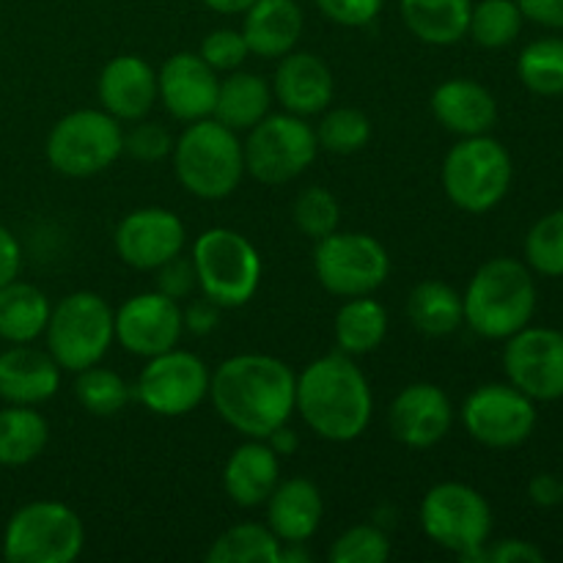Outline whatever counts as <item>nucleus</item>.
<instances>
[{
	"instance_id": "f257e3e1",
	"label": "nucleus",
	"mask_w": 563,
	"mask_h": 563,
	"mask_svg": "<svg viewBox=\"0 0 563 563\" xmlns=\"http://www.w3.org/2000/svg\"><path fill=\"white\" fill-rule=\"evenodd\" d=\"M209 399L218 416L242 438L267 440L295 416L297 374L280 357L242 352L214 368Z\"/></svg>"
},
{
	"instance_id": "f03ea898",
	"label": "nucleus",
	"mask_w": 563,
	"mask_h": 563,
	"mask_svg": "<svg viewBox=\"0 0 563 563\" xmlns=\"http://www.w3.org/2000/svg\"><path fill=\"white\" fill-rule=\"evenodd\" d=\"M295 410L317 438L330 443H352L372 423V385L352 355L330 352L297 374Z\"/></svg>"
},
{
	"instance_id": "7ed1b4c3",
	"label": "nucleus",
	"mask_w": 563,
	"mask_h": 563,
	"mask_svg": "<svg viewBox=\"0 0 563 563\" xmlns=\"http://www.w3.org/2000/svg\"><path fill=\"white\" fill-rule=\"evenodd\" d=\"M465 324L489 341H506L528 328L537 313V280L517 258L495 256L467 280L462 295Z\"/></svg>"
},
{
	"instance_id": "20e7f679",
	"label": "nucleus",
	"mask_w": 563,
	"mask_h": 563,
	"mask_svg": "<svg viewBox=\"0 0 563 563\" xmlns=\"http://www.w3.org/2000/svg\"><path fill=\"white\" fill-rule=\"evenodd\" d=\"M170 157L179 185L203 201L229 198L245 176L240 135L212 115L190 121L176 137Z\"/></svg>"
},
{
	"instance_id": "39448f33",
	"label": "nucleus",
	"mask_w": 563,
	"mask_h": 563,
	"mask_svg": "<svg viewBox=\"0 0 563 563\" xmlns=\"http://www.w3.org/2000/svg\"><path fill=\"white\" fill-rule=\"evenodd\" d=\"M198 289L220 308H242L262 284V256L245 234L214 225L192 242Z\"/></svg>"
},
{
	"instance_id": "423d86ee",
	"label": "nucleus",
	"mask_w": 563,
	"mask_h": 563,
	"mask_svg": "<svg viewBox=\"0 0 563 563\" xmlns=\"http://www.w3.org/2000/svg\"><path fill=\"white\" fill-rule=\"evenodd\" d=\"M515 176L511 154L495 137L471 135L449 148L443 159V190L456 209L484 214L506 198Z\"/></svg>"
},
{
	"instance_id": "0eeeda50",
	"label": "nucleus",
	"mask_w": 563,
	"mask_h": 563,
	"mask_svg": "<svg viewBox=\"0 0 563 563\" xmlns=\"http://www.w3.org/2000/svg\"><path fill=\"white\" fill-rule=\"evenodd\" d=\"M421 528L438 548L462 561H487L493 509L471 484L440 482L423 495Z\"/></svg>"
},
{
	"instance_id": "6e6552de",
	"label": "nucleus",
	"mask_w": 563,
	"mask_h": 563,
	"mask_svg": "<svg viewBox=\"0 0 563 563\" xmlns=\"http://www.w3.org/2000/svg\"><path fill=\"white\" fill-rule=\"evenodd\" d=\"M47 352L60 372H82L102 363L115 341V311L97 291H71L49 311Z\"/></svg>"
},
{
	"instance_id": "1a4fd4ad",
	"label": "nucleus",
	"mask_w": 563,
	"mask_h": 563,
	"mask_svg": "<svg viewBox=\"0 0 563 563\" xmlns=\"http://www.w3.org/2000/svg\"><path fill=\"white\" fill-rule=\"evenodd\" d=\"M82 548V520L58 500H31L5 522L3 559L9 563H71Z\"/></svg>"
},
{
	"instance_id": "9d476101",
	"label": "nucleus",
	"mask_w": 563,
	"mask_h": 563,
	"mask_svg": "<svg viewBox=\"0 0 563 563\" xmlns=\"http://www.w3.org/2000/svg\"><path fill=\"white\" fill-rule=\"evenodd\" d=\"M44 154L60 176L88 179L108 170L124 154V126L108 110H75L55 121Z\"/></svg>"
},
{
	"instance_id": "9b49d317",
	"label": "nucleus",
	"mask_w": 563,
	"mask_h": 563,
	"mask_svg": "<svg viewBox=\"0 0 563 563\" xmlns=\"http://www.w3.org/2000/svg\"><path fill=\"white\" fill-rule=\"evenodd\" d=\"M245 174L269 187L286 185L311 168L319 154L313 126L295 113H267L242 143Z\"/></svg>"
},
{
	"instance_id": "f8f14e48",
	"label": "nucleus",
	"mask_w": 563,
	"mask_h": 563,
	"mask_svg": "<svg viewBox=\"0 0 563 563\" xmlns=\"http://www.w3.org/2000/svg\"><path fill=\"white\" fill-rule=\"evenodd\" d=\"M313 273L324 291L335 297L374 295L390 275V256L383 242L363 231H333L317 242Z\"/></svg>"
},
{
	"instance_id": "ddd939ff",
	"label": "nucleus",
	"mask_w": 563,
	"mask_h": 563,
	"mask_svg": "<svg viewBox=\"0 0 563 563\" xmlns=\"http://www.w3.org/2000/svg\"><path fill=\"white\" fill-rule=\"evenodd\" d=\"M462 427L484 449L506 451L526 443L537 429V401L511 383L478 385L462 401Z\"/></svg>"
},
{
	"instance_id": "4468645a",
	"label": "nucleus",
	"mask_w": 563,
	"mask_h": 563,
	"mask_svg": "<svg viewBox=\"0 0 563 563\" xmlns=\"http://www.w3.org/2000/svg\"><path fill=\"white\" fill-rule=\"evenodd\" d=\"M209 379H212V372L196 352L174 346V350L146 357V366L137 374L132 390H135V399L154 416L181 418L207 399Z\"/></svg>"
},
{
	"instance_id": "2eb2a0df",
	"label": "nucleus",
	"mask_w": 563,
	"mask_h": 563,
	"mask_svg": "<svg viewBox=\"0 0 563 563\" xmlns=\"http://www.w3.org/2000/svg\"><path fill=\"white\" fill-rule=\"evenodd\" d=\"M504 372L533 401L563 399V330L522 328L504 346Z\"/></svg>"
},
{
	"instance_id": "dca6fc26",
	"label": "nucleus",
	"mask_w": 563,
	"mask_h": 563,
	"mask_svg": "<svg viewBox=\"0 0 563 563\" xmlns=\"http://www.w3.org/2000/svg\"><path fill=\"white\" fill-rule=\"evenodd\" d=\"M185 245V223L165 207L132 209L126 218H121L113 234V247L121 262L141 273L163 267L165 262L179 256Z\"/></svg>"
},
{
	"instance_id": "f3484780",
	"label": "nucleus",
	"mask_w": 563,
	"mask_h": 563,
	"mask_svg": "<svg viewBox=\"0 0 563 563\" xmlns=\"http://www.w3.org/2000/svg\"><path fill=\"white\" fill-rule=\"evenodd\" d=\"M181 306L163 291H141L115 311V341L130 355L154 357L179 344Z\"/></svg>"
},
{
	"instance_id": "a211bd4d",
	"label": "nucleus",
	"mask_w": 563,
	"mask_h": 563,
	"mask_svg": "<svg viewBox=\"0 0 563 563\" xmlns=\"http://www.w3.org/2000/svg\"><path fill=\"white\" fill-rule=\"evenodd\" d=\"M454 418L451 396L434 383L405 385L388 410L394 438L416 451H427L445 440V434L454 427Z\"/></svg>"
},
{
	"instance_id": "6ab92c4d",
	"label": "nucleus",
	"mask_w": 563,
	"mask_h": 563,
	"mask_svg": "<svg viewBox=\"0 0 563 563\" xmlns=\"http://www.w3.org/2000/svg\"><path fill=\"white\" fill-rule=\"evenodd\" d=\"M220 77L198 53H176L157 71V102L176 121H201L214 113Z\"/></svg>"
},
{
	"instance_id": "aec40b11",
	"label": "nucleus",
	"mask_w": 563,
	"mask_h": 563,
	"mask_svg": "<svg viewBox=\"0 0 563 563\" xmlns=\"http://www.w3.org/2000/svg\"><path fill=\"white\" fill-rule=\"evenodd\" d=\"M97 97L121 124L146 119L157 102V69L141 55H115L99 71Z\"/></svg>"
},
{
	"instance_id": "412c9836",
	"label": "nucleus",
	"mask_w": 563,
	"mask_h": 563,
	"mask_svg": "<svg viewBox=\"0 0 563 563\" xmlns=\"http://www.w3.org/2000/svg\"><path fill=\"white\" fill-rule=\"evenodd\" d=\"M273 77V97L284 104L286 113L317 115L330 108L335 93V80L330 66L319 55L306 49H291L278 58Z\"/></svg>"
},
{
	"instance_id": "4be33fe9",
	"label": "nucleus",
	"mask_w": 563,
	"mask_h": 563,
	"mask_svg": "<svg viewBox=\"0 0 563 563\" xmlns=\"http://www.w3.org/2000/svg\"><path fill=\"white\" fill-rule=\"evenodd\" d=\"M60 388V366L47 350L11 344L0 352V399L5 405L38 407Z\"/></svg>"
},
{
	"instance_id": "5701e85b",
	"label": "nucleus",
	"mask_w": 563,
	"mask_h": 563,
	"mask_svg": "<svg viewBox=\"0 0 563 563\" xmlns=\"http://www.w3.org/2000/svg\"><path fill=\"white\" fill-rule=\"evenodd\" d=\"M432 113L445 130L460 137L487 135L498 124V102L493 91L471 77L440 82L432 93Z\"/></svg>"
},
{
	"instance_id": "b1692460",
	"label": "nucleus",
	"mask_w": 563,
	"mask_h": 563,
	"mask_svg": "<svg viewBox=\"0 0 563 563\" xmlns=\"http://www.w3.org/2000/svg\"><path fill=\"white\" fill-rule=\"evenodd\" d=\"M280 482V456L267 440L247 438L236 445L223 467V489L242 509H258L267 504Z\"/></svg>"
},
{
	"instance_id": "393cba45",
	"label": "nucleus",
	"mask_w": 563,
	"mask_h": 563,
	"mask_svg": "<svg viewBox=\"0 0 563 563\" xmlns=\"http://www.w3.org/2000/svg\"><path fill=\"white\" fill-rule=\"evenodd\" d=\"M267 526L284 544H306L319 531L324 517V498L311 478H280L267 498Z\"/></svg>"
},
{
	"instance_id": "a878e982",
	"label": "nucleus",
	"mask_w": 563,
	"mask_h": 563,
	"mask_svg": "<svg viewBox=\"0 0 563 563\" xmlns=\"http://www.w3.org/2000/svg\"><path fill=\"white\" fill-rule=\"evenodd\" d=\"M240 31L251 47V55L284 58L300 42L306 31V14L297 0H256L242 14Z\"/></svg>"
},
{
	"instance_id": "bb28decb",
	"label": "nucleus",
	"mask_w": 563,
	"mask_h": 563,
	"mask_svg": "<svg viewBox=\"0 0 563 563\" xmlns=\"http://www.w3.org/2000/svg\"><path fill=\"white\" fill-rule=\"evenodd\" d=\"M473 0H399L407 31L432 47H451L467 36Z\"/></svg>"
},
{
	"instance_id": "cd10ccee",
	"label": "nucleus",
	"mask_w": 563,
	"mask_h": 563,
	"mask_svg": "<svg viewBox=\"0 0 563 563\" xmlns=\"http://www.w3.org/2000/svg\"><path fill=\"white\" fill-rule=\"evenodd\" d=\"M273 99V86L262 75L234 69L220 80L212 119L234 132H247L269 113Z\"/></svg>"
},
{
	"instance_id": "c85d7f7f",
	"label": "nucleus",
	"mask_w": 563,
	"mask_h": 563,
	"mask_svg": "<svg viewBox=\"0 0 563 563\" xmlns=\"http://www.w3.org/2000/svg\"><path fill=\"white\" fill-rule=\"evenodd\" d=\"M47 295L38 286L14 278L0 289V339L9 344H33L49 322Z\"/></svg>"
},
{
	"instance_id": "c756f323",
	"label": "nucleus",
	"mask_w": 563,
	"mask_h": 563,
	"mask_svg": "<svg viewBox=\"0 0 563 563\" xmlns=\"http://www.w3.org/2000/svg\"><path fill=\"white\" fill-rule=\"evenodd\" d=\"M407 319L418 333L445 339L465 324L462 295L443 280H421L407 295Z\"/></svg>"
},
{
	"instance_id": "7c9ffc66",
	"label": "nucleus",
	"mask_w": 563,
	"mask_h": 563,
	"mask_svg": "<svg viewBox=\"0 0 563 563\" xmlns=\"http://www.w3.org/2000/svg\"><path fill=\"white\" fill-rule=\"evenodd\" d=\"M333 335L339 352H344V355H368V352L379 350V344L388 335V311L372 295L350 297L335 313Z\"/></svg>"
},
{
	"instance_id": "2f4dec72",
	"label": "nucleus",
	"mask_w": 563,
	"mask_h": 563,
	"mask_svg": "<svg viewBox=\"0 0 563 563\" xmlns=\"http://www.w3.org/2000/svg\"><path fill=\"white\" fill-rule=\"evenodd\" d=\"M49 423L36 407L5 405L0 410V465L22 467L44 454Z\"/></svg>"
},
{
	"instance_id": "473e14b6",
	"label": "nucleus",
	"mask_w": 563,
	"mask_h": 563,
	"mask_svg": "<svg viewBox=\"0 0 563 563\" xmlns=\"http://www.w3.org/2000/svg\"><path fill=\"white\" fill-rule=\"evenodd\" d=\"M280 542L269 526L240 522L220 533L207 550L209 563H280Z\"/></svg>"
},
{
	"instance_id": "72a5a7b5",
	"label": "nucleus",
	"mask_w": 563,
	"mask_h": 563,
	"mask_svg": "<svg viewBox=\"0 0 563 563\" xmlns=\"http://www.w3.org/2000/svg\"><path fill=\"white\" fill-rule=\"evenodd\" d=\"M517 77L537 97H563V38L544 36L517 58Z\"/></svg>"
},
{
	"instance_id": "f704fd0d",
	"label": "nucleus",
	"mask_w": 563,
	"mask_h": 563,
	"mask_svg": "<svg viewBox=\"0 0 563 563\" xmlns=\"http://www.w3.org/2000/svg\"><path fill=\"white\" fill-rule=\"evenodd\" d=\"M135 396L132 385L113 368H104L99 363L77 372L75 379V399L86 412L97 418L119 416L130 399Z\"/></svg>"
},
{
	"instance_id": "c9c22d12",
	"label": "nucleus",
	"mask_w": 563,
	"mask_h": 563,
	"mask_svg": "<svg viewBox=\"0 0 563 563\" xmlns=\"http://www.w3.org/2000/svg\"><path fill=\"white\" fill-rule=\"evenodd\" d=\"M522 16L517 0H478L473 3L467 36L484 49H500L517 42L522 31Z\"/></svg>"
},
{
	"instance_id": "e433bc0d",
	"label": "nucleus",
	"mask_w": 563,
	"mask_h": 563,
	"mask_svg": "<svg viewBox=\"0 0 563 563\" xmlns=\"http://www.w3.org/2000/svg\"><path fill=\"white\" fill-rule=\"evenodd\" d=\"M319 148L330 154H355L372 141V119L357 108L322 110V119L313 126Z\"/></svg>"
},
{
	"instance_id": "4c0bfd02",
	"label": "nucleus",
	"mask_w": 563,
	"mask_h": 563,
	"mask_svg": "<svg viewBox=\"0 0 563 563\" xmlns=\"http://www.w3.org/2000/svg\"><path fill=\"white\" fill-rule=\"evenodd\" d=\"M526 264L544 278H563V209L531 225L526 236Z\"/></svg>"
},
{
	"instance_id": "58836bf2",
	"label": "nucleus",
	"mask_w": 563,
	"mask_h": 563,
	"mask_svg": "<svg viewBox=\"0 0 563 563\" xmlns=\"http://www.w3.org/2000/svg\"><path fill=\"white\" fill-rule=\"evenodd\" d=\"M291 218L295 225L306 236H311L313 242L324 240L328 234L339 231L341 223V207L339 198L328 190V187H306L300 196L295 198V207H291Z\"/></svg>"
},
{
	"instance_id": "ea45409f",
	"label": "nucleus",
	"mask_w": 563,
	"mask_h": 563,
	"mask_svg": "<svg viewBox=\"0 0 563 563\" xmlns=\"http://www.w3.org/2000/svg\"><path fill=\"white\" fill-rule=\"evenodd\" d=\"M333 563H383L390 555V539L377 526H352L330 548Z\"/></svg>"
},
{
	"instance_id": "a19ab883",
	"label": "nucleus",
	"mask_w": 563,
	"mask_h": 563,
	"mask_svg": "<svg viewBox=\"0 0 563 563\" xmlns=\"http://www.w3.org/2000/svg\"><path fill=\"white\" fill-rule=\"evenodd\" d=\"M174 143L176 137L170 135L168 126L157 124V121H132L130 130L124 132V152L137 163H159V159L170 157Z\"/></svg>"
},
{
	"instance_id": "79ce46f5",
	"label": "nucleus",
	"mask_w": 563,
	"mask_h": 563,
	"mask_svg": "<svg viewBox=\"0 0 563 563\" xmlns=\"http://www.w3.org/2000/svg\"><path fill=\"white\" fill-rule=\"evenodd\" d=\"M203 60L212 66L214 71H234L242 69V64L251 55V47H247L245 36L236 27H214L203 36L201 49H198Z\"/></svg>"
},
{
	"instance_id": "37998d69",
	"label": "nucleus",
	"mask_w": 563,
	"mask_h": 563,
	"mask_svg": "<svg viewBox=\"0 0 563 563\" xmlns=\"http://www.w3.org/2000/svg\"><path fill=\"white\" fill-rule=\"evenodd\" d=\"M330 22L344 27H366L383 14L385 0H313Z\"/></svg>"
},
{
	"instance_id": "c03bdc74",
	"label": "nucleus",
	"mask_w": 563,
	"mask_h": 563,
	"mask_svg": "<svg viewBox=\"0 0 563 563\" xmlns=\"http://www.w3.org/2000/svg\"><path fill=\"white\" fill-rule=\"evenodd\" d=\"M154 273H157V291H163L165 297H170L176 302L187 300L198 289L196 267L181 253L176 258H170V262H165L163 267L154 269Z\"/></svg>"
},
{
	"instance_id": "a18cd8bd",
	"label": "nucleus",
	"mask_w": 563,
	"mask_h": 563,
	"mask_svg": "<svg viewBox=\"0 0 563 563\" xmlns=\"http://www.w3.org/2000/svg\"><path fill=\"white\" fill-rule=\"evenodd\" d=\"M487 561L489 563H544V553L533 542H526V539H500V542L493 544V548L487 544Z\"/></svg>"
},
{
	"instance_id": "49530a36",
	"label": "nucleus",
	"mask_w": 563,
	"mask_h": 563,
	"mask_svg": "<svg viewBox=\"0 0 563 563\" xmlns=\"http://www.w3.org/2000/svg\"><path fill=\"white\" fill-rule=\"evenodd\" d=\"M220 311L223 308L214 306L212 300L201 297V300H192L190 306L181 308V324H185L187 333L192 335H209L220 322Z\"/></svg>"
},
{
	"instance_id": "de8ad7c7",
	"label": "nucleus",
	"mask_w": 563,
	"mask_h": 563,
	"mask_svg": "<svg viewBox=\"0 0 563 563\" xmlns=\"http://www.w3.org/2000/svg\"><path fill=\"white\" fill-rule=\"evenodd\" d=\"M522 16L550 31H563V0H517Z\"/></svg>"
},
{
	"instance_id": "09e8293b",
	"label": "nucleus",
	"mask_w": 563,
	"mask_h": 563,
	"mask_svg": "<svg viewBox=\"0 0 563 563\" xmlns=\"http://www.w3.org/2000/svg\"><path fill=\"white\" fill-rule=\"evenodd\" d=\"M561 493H563V478H555L553 473H537V476L528 482V498L539 509H553L561 506Z\"/></svg>"
},
{
	"instance_id": "8fccbe9b",
	"label": "nucleus",
	"mask_w": 563,
	"mask_h": 563,
	"mask_svg": "<svg viewBox=\"0 0 563 563\" xmlns=\"http://www.w3.org/2000/svg\"><path fill=\"white\" fill-rule=\"evenodd\" d=\"M22 247L5 225H0V289L20 275Z\"/></svg>"
},
{
	"instance_id": "3c124183",
	"label": "nucleus",
	"mask_w": 563,
	"mask_h": 563,
	"mask_svg": "<svg viewBox=\"0 0 563 563\" xmlns=\"http://www.w3.org/2000/svg\"><path fill=\"white\" fill-rule=\"evenodd\" d=\"M267 443L278 456H289L295 454L297 445H300V438H297V432L289 427V423H284V427H278L273 434H269Z\"/></svg>"
},
{
	"instance_id": "603ef678",
	"label": "nucleus",
	"mask_w": 563,
	"mask_h": 563,
	"mask_svg": "<svg viewBox=\"0 0 563 563\" xmlns=\"http://www.w3.org/2000/svg\"><path fill=\"white\" fill-rule=\"evenodd\" d=\"M201 3L218 14H245L256 0H201Z\"/></svg>"
},
{
	"instance_id": "864d4df0",
	"label": "nucleus",
	"mask_w": 563,
	"mask_h": 563,
	"mask_svg": "<svg viewBox=\"0 0 563 563\" xmlns=\"http://www.w3.org/2000/svg\"><path fill=\"white\" fill-rule=\"evenodd\" d=\"M561 506H563V493H561Z\"/></svg>"
}]
</instances>
